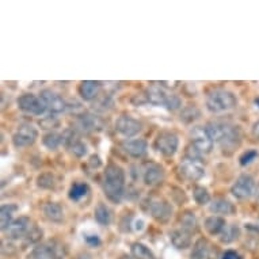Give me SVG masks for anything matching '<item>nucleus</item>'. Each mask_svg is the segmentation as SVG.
Here are the masks:
<instances>
[{"label": "nucleus", "instance_id": "6ab92c4d", "mask_svg": "<svg viewBox=\"0 0 259 259\" xmlns=\"http://www.w3.org/2000/svg\"><path fill=\"white\" fill-rule=\"evenodd\" d=\"M192 235L193 234L179 227L170 234V240L174 247H177L178 250H186L192 246Z\"/></svg>", "mask_w": 259, "mask_h": 259}, {"label": "nucleus", "instance_id": "4be33fe9", "mask_svg": "<svg viewBox=\"0 0 259 259\" xmlns=\"http://www.w3.org/2000/svg\"><path fill=\"white\" fill-rule=\"evenodd\" d=\"M44 216L52 223L60 224L64 220V210L59 202H46L42 208Z\"/></svg>", "mask_w": 259, "mask_h": 259}, {"label": "nucleus", "instance_id": "37998d69", "mask_svg": "<svg viewBox=\"0 0 259 259\" xmlns=\"http://www.w3.org/2000/svg\"><path fill=\"white\" fill-rule=\"evenodd\" d=\"M88 163H90L91 167H95V168H98L102 164L101 158H99L98 155H92L91 158H90V160H88Z\"/></svg>", "mask_w": 259, "mask_h": 259}, {"label": "nucleus", "instance_id": "f3484780", "mask_svg": "<svg viewBox=\"0 0 259 259\" xmlns=\"http://www.w3.org/2000/svg\"><path fill=\"white\" fill-rule=\"evenodd\" d=\"M209 210L214 214H221V216H234L236 213V208L235 205L229 199L219 197L214 198L210 205H209Z\"/></svg>", "mask_w": 259, "mask_h": 259}, {"label": "nucleus", "instance_id": "39448f33", "mask_svg": "<svg viewBox=\"0 0 259 259\" xmlns=\"http://www.w3.org/2000/svg\"><path fill=\"white\" fill-rule=\"evenodd\" d=\"M65 249L57 242H48L34 247L31 251V259H64Z\"/></svg>", "mask_w": 259, "mask_h": 259}, {"label": "nucleus", "instance_id": "ddd939ff", "mask_svg": "<svg viewBox=\"0 0 259 259\" xmlns=\"http://www.w3.org/2000/svg\"><path fill=\"white\" fill-rule=\"evenodd\" d=\"M31 227H33L31 220L29 217H26V216H20L11 223L10 227L5 229L4 232L12 240L25 239L27 234L30 232Z\"/></svg>", "mask_w": 259, "mask_h": 259}, {"label": "nucleus", "instance_id": "a19ab883", "mask_svg": "<svg viewBox=\"0 0 259 259\" xmlns=\"http://www.w3.org/2000/svg\"><path fill=\"white\" fill-rule=\"evenodd\" d=\"M148 102V97L144 95V94H136L134 97L132 98V103L136 105V106H140V105H144Z\"/></svg>", "mask_w": 259, "mask_h": 259}, {"label": "nucleus", "instance_id": "f257e3e1", "mask_svg": "<svg viewBox=\"0 0 259 259\" xmlns=\"http://www.w3.org/2000/svg\"><path fill=\"white\" fill-rule=\"evenodd\" d=\"M210 137L213 141L219 142L223 152L231 153L239 147L242 142V130L239 127L228 122H209L206 125Z\"/></svg>", "mask_w": 259, "mask_h": 259}, {"label": "nucleus", "instance_id": "412c9836", "mask_svg": "<svg viewBox=\"0 0 259 259\" xmlns=\"http://www.w3.org/2000/svg\"><path fill=\"white\" fill-rule=\"evenodd\" d=\"M168 94L164 87H162L159 83L156 84H152V86L148 88L147 91V97H148V102L152 103V105H158V106H164L166 105V101H167Z\"/></svg>", "mask_w": 259, "mask_h": 259}, {"label": "nucleus", "instance_id": "c756f323", "mask_svg": "<svg viewBox=\"0 0 259 259\" xmlns=\"http://www.w3.org/2000/svg\"><path fill=\"white\" fill-rule=\"evenodd\" d=\"M239 236H240V229L238 228L236 225H227L225 229L223 231L221 236H220V240H221L223 243L228 244L239 239Z\"/></svg>", "mask_w": 259, "mask_h": 259}, {"label": "nucleus", "instance_id": "4468645a", "mask_svg": "<svg viewBox=\"0 0 259 259\" xmlns=\"http://www.w3.org/2000/svg\"><path fill=\"white\" fill-rule=\"evenodd\" d=\"M166 171L158 163H147L142 168V181L147 186H156L164 181Z\"/></svg>", "mask_w": 259, "mask_h": 259}, {"label": "nucleus", "instance_id": "aec40b11", "mask_svg": "<svg viewBox=\"0 0 259 259\" xmlns=\"http://www.w3.org/2000/svg\"><path fill=\"white\" fill-rule=\"evenodd\" d=\"M190 259H213L212 244L206 239H198L195 242L190 255Z\"/></svg>", "mask_w": 259, "mask_h": 259}, {"label": "nucleus", "instance_id": "7ed1b4c3", "mask_svg": "<svg viewBox=\"0 0 259 259\" xmlns=\"http://www.w3.org/2000/svg\"><path fill=\"white\" fill-rule=\"evenodd\" d=\"M236 106L238 98L235 97L234 92L225 88H213L206 95V109L214 114L228 112Z\"/></svg>", "mask_w": 259, "mask_h": 259}, {"label": "nucleus", "instance_id": "49530a36", "mask_svg": "<svg viewBox=\"0 0 259 259\" xmlns=\"http://www.w3.org/2000/svg\"><path fill=\"white\" fill-rule=\"evenodd\" d=\"M255 197H257V202H259V185L257 188V192H255Z\"/></svg>", "mask_w": 259, "mask_h": 259}, {"label": "nucleus", "instance_id": "a18cd8bd", "mask_svg": "<svg viewBox=\"0 0 259 259\" xmlns=\"http://www.w3.org/2000/svg\"><path fill=\"white\" fill-rule=\"evenodd\" d=\"M142 227H144V221L142 220H138L134 223V229H137V231H141Z\"/></svg>", "mask_w": 259, "mask_h": 259}, {"label": "nucleus", "instance_id": "c03bdc74", "mask_svg": "<svg viewBox=\"0 0 259 259\" xmlns=\"http://www.w3.org/2000/svg\"><path fill=\"white\" fill-rule=\"evenodd\" d=\"M251 132H253V136L259 140V120L257 122H254V125L251 128Z\"/></svg>", "mask_w": 259, "mask_h": 259}, {"label": "nucleus", "instance_id": "9d476101", "mask_svg": "<svg viewBox=\"0 0 259 259\" xmlns=\"http://www.w3.org/2000/svg\"><path fill=\"white\" fill-rule=\"evenodd\" d=\"M235 198L247 199L255 193V179L250 174H242L231 188Z\"/></svg>", "mask_w": 259, "mask_h": 259}, {"label": "nucleus", "instance_id": "393cba45", "mask_svg": "<svg viewBox=\"0 0 259 259\" xmlns=\"http://www.w3.org/2000/svg\"><path fill=\"white\" fill-rule=\"evenodd\" d=\"M94 216H95V220H97L98 224H101V225H110L112 224V220H113V214H112V210L109 209L106 203L103 202H99L97 205V208H95V212H94Z\"/></svg>", "mask_w": 259, "mask_h": 259}, {"label": "nucleus", "instance_id": "e433bc0d", "mask_svg": "<svg viewBox=\"0 0 259 259\" xmlns=\"http://www.w3.org/2000/svg\"><path fill=\"white\" fill-rule=\"evenodd\" d=\"M258 158V151L257 149H247L246 152L242 153L239 158L240 166H249L250 163H253L255 159Z\"/></svg>", "mask_w": 259, "mask_h": 259}, {"label": "nucleus", "instance_id": "f03ea898", "mask_svg": "<svg viewBox=\"0 0 259 259\" xmlns=\"http://www.w3.org/2000/svg\"><path fill=\"white\" fill-rule=\"evenodd\" d=\"M103 193L109 201L114 203L121 202L125 192V171L121 166L116 163H110L103 173V181H102Z\"/></svg>", "mask_w": 259, "mask_h": 259}, {"label": "nucleus", "instance_id": "423d86ee", "mask_svg": "<svg viewBox=\"0 0 259 259\" xmlns=\"http://www.w3.org/2000/svg\"><path fill=\"white\" fill-rule=\"evenodd\" d=\"M147 210L152 216V219L160 224H167L173 217V206L166 199L151 198Z\"/></svg>", "mask_w": 259, "mask_h": 259}, {"label": "nucleus", "instance_id": "a211bd4d", "mask_svg": "<svg viewBox=\"0 0 259 259\" xmlns=\"http://www.w3.org/2000/svg\"><path fill=\"white\" fill-rule=\"evenodd\" d=\"M102 90L101 81L95 80H84L81 81L79 86V95H80L84 101H92L98 97V94Z\"/></svg>", "mask_w": 259, "mask_h": 259}, {"label": "nucleus", "instance_id": "0eeeda50", "mask_svg": "<svg viewBox=\"0 0 259 259\" xmlns=\"http://www.w3.org/2000/svg\"><path fill=\"white\" fill-rule=\"evenodd\" d=\"M190 137H192V145L202 155L212 152L214 141L213 138L210 137L206 127L193 128L192 132H190Z\"/></svg>", "mask_w": 259, "mask_h": 259}, {"label": "nucleus", "instance_id": "a878e982", "mask_svg": "<svg viewBox=\"0 0 259 259\" xmlns=\"http://www.w3.org/2000/svg\"><path fill=\"white\" fill-rule=\"evenodd\" d=\"M130 253H132V257L134 259H156L155 254L152 253V250L147 247L145 244L138 243V242L132 244Z\"/></svg>", "mask_w": 259, "mask_h": 259}, {"label": "nucleus", "instance_id": "4c0bfd02", "mask_svg": "<svg viewBox=\"0 0 259 259\" xmlns=\"http://www.w3.org/2000/svg\"><path fill=\"white\" fill-rule=\"evenodd\" d=\"M42 238V229H40L37 225H33L30 229V232L27 234V236L25 238L26 243H36L38 240H41Z\"/></svg>", "mask_w": 259, "mask_h": 259}, {"label": "nucleus", "instance_id": "6e6552de", "mask_svg": "<svg viewBox=\"0 0 259 259\" xmlns=\"http://www.w3.org/2000/svg\"><path fill=\"white\" fill-rule=\"evenodd\" d=\"M178 173L181 178L188 181V182H195L199 181L205 175V168L198 160H192V159H185L179 163Z\"/></svg>", "mask_w": 259, "mask_h": 259}, {"label": "nucleus", "instance_id": "7c9ffc66", "mask_svg": "<svg viewBox=\"0 0 259 259\" xmlns=\"http://www.w3.org/2000/svg\"><path fill=\"white\" fill-rule=\"evenodd\" d=\"M194 201L198 203V205H208L209 202H212V197L210 193L206 188L203 186H197L193 192Z\"/></svg>", "mask_w": 259, "mask_h": 259}, {"label": "nucleus", "instance_id": "2f4dec72", "mask_svg": "<svg viewBox=\"0 0 259 259\" xmlns=\"http://www.w3.org/2000/svg\"><path fill=\"white\" fill-rule=\"evenodd\" d=\"M37 186L45 190H52L56 186V179L55 175L51 173H44L37 177Z\"/></svg>", "mask_w": 259, "mask_h": 259}, {"label": "nucleus", "instance_id": "ea45409f", "mask_svg": "<svg viewBox=\"0 0 259 259\" xmlns=\"http://www.w3.org/2000/svg\"><path fill=\"white\" fill-rule=\"evenodd\" d=\"M130 219H132V216L129 214H124L121 219V223H120V227H125V229H124V232H128V231H130V225H132V221H130Z\"/></svg>", "mask_w": 259, "mask_h": 259}, {"label": "nucleus", "instance_id": "5701e85b", "mask_svg": "<svg viewBox=\"0 0 259 259\" xmlns=\"http://www.w3.org/2000/svg\"><path fill=\"white\" fill-rule=\"evenodd\" d=\"M203 227L208 231L209 235H213V236L214 235H221L227 227V221L221 216H210L205 220Z\"/></svg>", "mask_w": 259, "mask_h": 259}, {"label": "nucleus", "instance_id": "de8ad7c7", "mask_svg": "<svg viewBox=\"0 0 259 259\" xmlns=\"http://www.w3.org/2000/svg\"><path fill=\"white\" fill-rule=\"evenodd\" d=\"M255 105H257V106L259 107V97L257 98V99H255Z\"/></svg>", "mask_w": 259, "mask_h": 259}, {"label": "nucleus", "instance_id": "cd10ccee", "mask_svg": "<svg viewBox=\"0 0 259 259\" xmlns=\"http://www.w3.org/2000/svg\"><path fill=\"white\" fill-rule=\"evenodd\" d=\"M179 225H181V228L185 229V231H188L190 234H194L195 231H197V217H195V214L193 212H185V213L181 216V221H179Z\"/></svg>", "mask_w": 259, "mask_h": 259}, {"label": "nucleus", "instance_id": "c85d7f7f", "mask_svg": "<svg viewBox=\"0 0 259 259\" xmlns=\"http://www.w3.org/2000/svg\"><path fill=\"white\" fill-rule=\"evenodd\" d=\"M42 142H44V145H45L48 149L55 151V149H57V148L63 144V134H59V133L56 132L46 133L45 136H44V138H42Z\"/></svg>", "mask_w": 259, "mask_h": 259}, {"label": "nucleus", "instance_id": "f704fd0d", "mask_svg": "<svg viewBox=\"0 0 259 259\" xmlns=\"http://www.w3.org/2000/svg\"><path fill=\"white\" fill-rule=\"evenodd\" d=\"M79 127L84 132H91L98 128V120L94 116H84L79 120Z\"/></svg>", "mask_w": 259, "mask_h": 259}, {"label": "nucleus", "instance_id": "1a4fd4ad", "mask_svg": "<svg viewBox=\"0 0 259 259\" xmlns=\"http://www.w3.org/2000/svg\"><path fill=\"white\" fill-rule=\"evenodd\" d=\"M37 138H38L37 128L30 125V124H23L12 134V144L16 148L30 147L36 142Z\"/></svg>", "mask_w": 259, "mask_h": 259}, {"label": "nucleus", "instance_id": "72a5a7b5", "mask_svg": "<svg viewBox=\"0 0 259 259\" xmlns=\"http://www.w3.org/2000/svg\"><path fill=\"white\" fill-rule=\"evenodd\" d=\"M68 148L71 149V152L76 156V158H83V156H86L87 155V151H88V148H87V144L79 140V138H75L73 141L68 145Z\"/></svg>", "mask_w": 259, "mask_h": 259}, {"label": "nucleus", "instance_id": "9b49d317", "mask_svg": "<svg viewBox=\"0 0 259 259\" xmlns=\"http://www.w3.org/2000/svg\"><path fill=\"white\" fill-rule=\"evenodd\" d=\"M116 130L127 138L134 137L142 130V124L130 116H120L116 121Z\"/></svg>", "mask_w": 259, "mask_h": 259}, {"label": "nucleus", "instance_id": "20e7f679", "mask_svg": "<svg viewBox=\"0 0 259 259\" xmlns=\"http://www.w3.org/2000/svg\"><path fill=\"white\" fill-rule=\"evenodd\" d=\"M153 148L162 153L166 158H171L175 153L178 152L179 148V137L177 133L171 130H163L156 136L153 141Z\"/></svg>", "mask_w": 259, "mask_h": 259}, {"label": "nucleus", "instance_id": "b1692460", "mask_svg": "<svg viewBox=\"0 0 259 259\" xmlns=\"http://www.w3.org/2000/svg\"><path fill=\"white\" fill-rule=\"evenodd\" d=\"M18 210V206L15 203H5V205H1V209H0V227H1V231H5L11 225V223L14 221L12 217L14 214Z\"/></svg>", "mask_w": 259, "mask_h": 259}, {"label": "nucleus", "instance_id": "dca6fc26", "mask_svg": "<svg viewBox=\"0 0 259 259\" xmlns=\"http://www.w3.org/2000/svg\"><path fill=\"white\" fill-rule=\"evenodd\" d=\"M122 149L134 159L142 158L148 151V142L142 138H133V140H127L122 144Z\"/></svg>", "mask_w": 259, "mask_h": 259}, {"label": "nucleus", "instance_id": "2eb2a0df", "mask_svg": "<svg viewBox=\"0 0 259 259\" xmlns=\"http://www.w3.org/2000/svg\"><path fill=\"white\" fill-rule=\"evenodd\" d=\"M41 99L45 103L46 110L51 113H63L66 109V103L63 97L52 90H44L41 92Z\"/></svg>", "mask_w": 259, "mask_h": 259}, {"label": "nucleus", "instance_id": "f8f14e48", "mask_svg": "<svg viewBox=\"0 0 259 259\" xmlns=\"http://www.w3.org/2000/svg\"><path fill=\"white\" fill-rule=\"evenodd\" d=\"M18 107L23 113L33 114V116H41L46 110V106L41 97H37L34 94H23L18 99Z\"/></svg>", "mask_w": 259, "mask_h": 259}, {"label": "nucleus", "instance_id": "bb28decb", "mask_svg": "<svg viewBox=\"0 0 259 259\" xmlns=\"http://www.w3.org/2000/svg\"><path fill=\"white\" fill-rule=\"evenodd\" d=\"M90 193V186L84 182H76L73 183L69 189V193H68V197L72 199V201H80L86 197L87 194Z\"/></svg>", "mask_w": 259, "mask_h": 259}, {"label": "nucleus", "instance_id": "58836bf2", "mask_svg": "<svg viewBox=\"0 0 259 259\" xmlns=\"http://www.w3.org/2000/svg\"><path fill=\"white\" fill-rule=\"evenodd\" d=\"M83 239H84V242H86L88 246H91V247H99L102 243L101 238H99L97 234H84Z\"/></svg>", "mask_w": 259, "mask_h": 259}, {"label": "nucleus", "instance_id": "79ce46f5", "mask_svg": "<svg viewBox=\"0 0 259 259\" xmlns=\"http://www.w3.org/2000/svg\"><path fill=\"white\" fill-rule=\"evenodd\" d=\"M221 259H243L242 257H240L236 251H232V250H228L225 254L223 255V258Z\"/></svg>", "mask_w": 259, "mask_h": 259}, {"label": "nucleus", "instance_id": "473e14b6", "mask_svg": "<svg viewBox=\"0 0 259 259\" xmlns=\"http://www.w3.org/2000/svg\"><path fill=\"white\" fill-rule=\"evenodd\" d=\"M199 116H201V112L195 106H186L181 112V121H183L185 124H192L195 120H198Z\"/></svg>", "mask_w": 259, "mask_h": 259}, {"label": "nucleus", "instance_id": "c9c22d12", "mask_svg": "<svg viewBox=\"0 0 259 259\" xmlns=\"http://www.w3.org/2000/svg\"><path fill=\"white\" fill-rule=\"evenodd\" d=\"M164 107L170 110V112H175V110H179L181 107H182V101H181V98L178 95H175V94H170L167 98V101H166V105Z\"/></svg>", "mask_w": 259, "mask_h": 259}]
</instances>
